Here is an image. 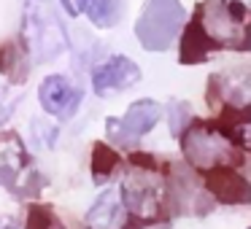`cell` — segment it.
Instances as JSON below:
<instances>
[{
    "label": "cell",
    "instance_id": "obj_1",
    "mask_svg": "<svg viewBox=\"0 0 251 229\" xmlns=\"http://www.w3.org/2000/svg\"><path fill=\"white\" fill-rule=\"evenodd\" d=\"M213 51H251V8L240 0H202L181 38V62H205Z\"/></svg>",
    "mask_w": 251,
    "mask_h": 229
},
{
    "label": "cell",
    "instance_id": "obj_2",
    "mask_svg": "<svg viewBox=\"0 0 251 229\" xmlns=\"http://www.w3.org/2000/svg\"><path fill=\"white\" fill-rule=\"evenodd\" d=\"M181 151L186 162L200 173L222 167H240L243 151L227 130L213 121H189L181 132Z\"/></svg>",
    "mask_w": 251,
    "mask_h": 229
},
{
    "label": "cell",
    "instance_id": "obj_3",
    "mask_svg": "<svg viewBox=\"0 0 251 229\" xmlns=\"http://www.w3.org/2000/svg\"><path fill=\"white\" fill-rule=\"evenodd\" d=\"M165 197H168V189L157 173V164L149 157L132 159L130 170L125 175V183H122V200H125L135 227L138 224H151L162 216Z\"/></svg>",
    "mask_w": 251,
    "mask_h": 229
},
{
    "label": "cell",
    "instance_id": "obj_4",
    "mask_svg": "<svg viewBox=\"0 0 251 229\" xmlns=\"http://www.w3.org/2000/svg\"><path fill=\"white\" fill-rule=\"evenodd\" d=\"M68 35L57 22L54 11L46 0H27L22 22V49L33 62L54 60L68 49Z\"/></svg>",
    "mask_w": 251,
    "mask_h": 229
},
{
    "label": "cell",
    "instance_id": "obj_5",
    "mask_svg": "<svg viewBox=\"0 0 251 229\" xmlns=\"http://www.w3.org/2000/svg\"><path fill=\"white\" fill-rule=\"evenodd\" d=\"M184 8L178 0H149L135 22V38L146 51H165L178 38Z\"/></svg>",
    "mask_w": 251,
    "mask_h": 229
},
{
    "label": "cell",
    "instance_id": "obj_6",
    "mask_svg": "<svg viewBox=\"0 0 251 229\" xmlns=\"http://www.w3.org/2000/svg\"><path fill=\"white\" fill-rule=\"evenodd\" d=\"M208 100L213 108L222 103V108L229 111H251V65L213 73Z\"/></svg>",
    "mask_w": 251,
    "mask_h": 229
},
{
    "label": "cell",
    "instance_id": "obj_7",
    "mask_svg": "<svg viewBox=\"0 0 251 229\" xmlns=\"http://www.w3.org/2000/svg\"><path fill=\"white\" fill-rule=\"evenodd\" d=\"M162 116V108L154 100H138L127 108L122 119H108L105 121V132L116 146H132L138 137H143Z\"/></svg>",
    "mask_w": 251,
    "mask_h": 229
},
{
    "label": "cell",
    "instance_id": "obj_8",
    "mask_svg": "<svg viewBox=\"0 0 251 229\" xmlns=\"http://www.w3.org/2000/svg\"><path fill=\"white\" fill-rule=\"evenodd\" d=\"M141 81V68L130 60V57H111L108 62H103L100 68H95L92 73V89L98 94H116L130 89L132 84Z\"/></svg>",
    "mask_w": 251,
    "mask_h": 229
},
{
    "label": "cell",
    "instance_id": "obj_9",
    "mask_svg": "<svg viewBox=\"0 0 251 229\" xmlns=\"http://www.w3.org/2000/svg\"><path fill=\"white\" fill-rule=\"evenodd\" d=\"M38 97L46 114L57 116V119H71L81 103V89L71 84L65 76H49L41 84Z\"/></svg>",
    "mask_w": 251,
    "mask_h": 229
},
{
    "label": "cell",
    "instance_id": "obj_10",
    "mask_svg": "<svg viewBox=\"0 0 251 229\" xmlns=\"http://www.w3.org/2000/svg\"><path fill=\"white\" fill-rule=\"evenodd\" d=\"M205 186L224 205H251V183L238 173V167H222L205 173Z\"/></svg>",
    "mask_w": 251,
    "mask_h": 229
},
{
    "label": "cell",
    "instance_id": "obj_11",
    "mask_svg": "<svg viewBox=\"0 0 251 229\" xmlns=\"http://www.w3.org/2000/svg\"><path fill=\"white\" fill-rule=\"evenodd\" d=\"M27 164L22 137L17 132H0V178L11 183Z\"/></svg>",
    "mask_w": 251,
    "mask_h": 229
},
{
    "label": "cell",
    "instance_id": "obj_12",
    "mask_svg": "<svg viewBox=\"0 0 251 229\" xmlns=\"http://www.w3.org/2000/svg\"><path fill=\"white\" fill-rule=\"evenodd\" d=\"M27 54L19 44L14 41H0V73L8 78L11 84H22L27 76Z\"/></svg>",
    "mask_w": 251,
    "mask_h": 229
},
{
    "label": "cell",
    "instance_id": "obj_13",
    "mask_svg": "<svg viewBox=\"0 0 251 229\" xmlns=\"http://www.w3.org/2000/svg\"><path fill=\"white\" fill-rule=\"evenodd\" d=\"M116 207H119V197L116 191H105L89 210V227L92 229H111L116 221Z\"/></svg>",
    "mask_w": 251,
    "mask_h": 229
},
{
    "label": "cell",
    "instance_id": "obj_14",
    "mask_svg": "<svg viewBox=\"0 0 251 229\" xmlns=\"http://www.w3.org/2000/svg\"><path fill=\"white\" fill-rule=\"evenodd\" d=\"M84 8H87L92 24H98V27H111V24L119 22L122 0H87Z\"/></svg>",
    "mask_w": 251,
    "mask_h": 229
},
{
    "label": "cell",
    "instance_id": "obj_15",
    "mask_svg": "<svg viewBox=\"0 0 251 229\" xmlns=\"http://www.w3.org/2000/svg\"><path fill=\"white\" fill-rule=\"evenodd\" d=\"M116 167V154L108 151L103 143H95V151H92V170L98 175V181H103L105 175H111Z\"/></svg>",
    "mask_w": 251,
    "mask_h": 229
},
{
    "label": "cell",
    "instance_id": "obj_16",
    "mask_svg": "<svg viewBox=\"0 0 251 229\" xmlns=\"http://www.w3.org/2000/svg\"><path fill=\"white\" fill-rule=\"evenodd\" d=\"M27 229H65L62 221L51 213V207H30Z\"/></svg>",
    "mask_w": 251,
    "mask_h": 229
},
{
    "label": "cell",
    "instance_id": "obj_17",
    "mask_svg": "<svg viewBox=\"0 0 251 229\" xmlns=\"http://www.w3.org/2000/svg\"><path fill=\"white\" fill-rule=\"evenodd\" d=\"M184 116H189V108H186L184 103H181V105L176 103L173 108H170V121H173V124H170V130H173V135H178V130H181V124H178V121L184 119Z\"/></svg>",
    "mask_w": 251,
    "mask_h": 229
},
{
    "label": "cell",
    "instance_id": "obj_18",
    "mask_svg": "<svg viewBox=\"0 0 251 229\" xmlns=\"http://www.w3.org/2000/svg\"><path fill=\"white\" fill-rule=\"evenodd\" d=\"M62 6H65V11L71 17H78L84 11V6H87V0H62Z\"/></svg>",
    "mask_w": 251,
    "mask_h": 229
},
{
    "label": "cell",
    "instance_id": "obj_19",
    "mask_svg": "<svg viewBox=\"0 0 251 229\" xmlns=\"http://www.w3.org/2000/svg\"><path fill=\"white\" fill-rule=\"evenodd\" d=\"M240 140H243V146H246V154L251 157V119L240 127Z\"/></svg>",
    "mask_w": 251,
    "mask_h": 229
},
{
    "label": "cell",
    "instance_id": "obj_20",
    "mask_svg": "<svg viewBox=\"0 0 251 229\" xmlns=\"http://www.w3.org/2000/svg\"><path fill=\"white\" fill-rule=\"evenodd\" d=\"M6 116H8V111H6V108H3V105H0V121L6 119Z\"/></svg>",
    "mask_w": 251,
    "mask_h": 229
}]
</instances>
